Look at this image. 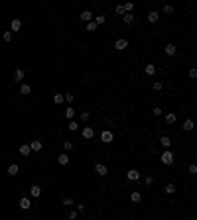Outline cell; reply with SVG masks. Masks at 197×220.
<instances>
[{
	"instance_id": "43",
	"label": "cell",
	"mask_w": 197,
	"mask_h": 220,
	"mask_svg": "<svg viewBox=\"0 0 197 220\" xmlns=\"http://www.w3.org/2000/svg\"><path fill=\"white\" fill-rule=\"evenodd\" d=\"M189 77H191V79L197 77V69H189Z\"/></svg>"
},
{
	"instance_id": "41",
	"label": "cell",
	"mask_w": 197,
	"mask_h": 220,
	"mask_svg": "<svg viewBox=\"0 0 197 220\" xmlns=\"http://www.w3.org/2000/svg\"><path fill=\"white\" fill-rule=\"evenodd\" d=\"M81 120L87 122V120H89V112H81Z\"/></svg>"
},
{
	"instance_id": "23",
	"label": "cell",
	"mask_w": 197,
	"mask_h": 220,
	"mask_svg": "<svg viewBox=\"0 0 197 220\" xmlns=\"http://www.w3.org/2000/svg\"><path fill=\"white\" fill-rule=\"evenodd\" d=\"M164 191H166V193H168V194H173V193H176V185H173V183H168Z\"/></svg>"
},
{
	"instance_id": "31",
	"label": "cell",
	"mask_w": 197,
	"mask_h": 220,
	"mask_svg": "<svg viewBox=\"0 0 197 220\" xmlns=\"http://www.w3.org/2000/svg\"><path fill=\"white\" fill-rule=\"evenodd\" d=\"M2 39L4 41H12V32H4L2 33Z\"/></svg>"
},
{
	"instance_id": "22",
	"label": "cell",
	"mask_w": 197,
	"mask_h": 220,
	"mask_svg": "<svg viewBox=\"0 0 197 220\" xmlns=\"http://www.w3.org/2000/svg\"><path fill=\"white\" fill-rule=\"evenodd\" d=\"M181 128H183L185 132H191V130H193V120H185V122H183V126H181Z\"/></svg>"
},
{
	"instance_id": "44",
	"label": "cell",
	"mask_w": 197,
	"mask_h": 220,
	"mask_svg": "<svg viewBox=\"0 0 197 220\" xmlns=\"http://www.w3.org/2000/svg\"><path fill=\"white\" fill-rule=\"evenodd\" d=\"M189 173H191V175L197 173V167H195V165H189Z\"/></svg>"
},
{
	"instance_id": "40",
	"label": "cell",
	"mask_w": 197,
	"mask_h": 220,
	"mask_svg": "<svg viewBox=\"0 0 197 220\" xmlns=\"http://www.w3.org/2000/svg\"><path fill=\"white\" fill-rule=\"evenodd\" d=\"M63 148H65V149H71V148H73V143L69 142V140H65V142H63Z\"/></svg>"
},
{
	"instance_id": "6",
	"label": "cell",
	"mask_w": 197,
	"mask_h": 220,
	"mask_svg": "<svg viewBox=\"0 0 197 220\" xmlns=\"http://www.w3.org/2000/svg\"><path fill=\"white\" fill-rule=\"evenodd\" d=\"M24 77H26V71H24V69H16V71H14V81H16V83H22Z\"/></svg>"
},
{
	"instance_id": "35",
	"label": "cell",
	"mask_w": 197,
	"mask_h": 220,
	"mask_svg": "<svg viewBox=\"0 0 197 220\" xmlns=\"http://www.w3.org/2000/svg\"><path fill=\"white\" fill-rule=\"evenodd\" d=\"M164 14H173V6L166 4V6H164Z\"/></svg>"
},
{
	"instance_id": "5",
	"label": "cell",
	"mask_w": 197,
	"mask_h": 220,
	"mask_svg": "<svg viewBox=\"0 0 197 220\" xmlns=\"http://www.w3.org/2000/svg\"><path fill=\"white\" fill-rule=\"evenodd\" d=\"M126 47H128V41H126V39H116V41H114V49H118V51H122V49H126Z\"/></svg>"
},
{
	"instance_id": "37",
	"label": "cell",
	"mask_w": 197,
	"mask_h": 220,
	"mask_svg": "<svg viewBox=\"0 0 197 220\" xmlns=\"http://www.w3.org/2000/svg\"><path fill=\"white\" fill-rule=\"evenodd\" d=\"M162 112H164V110L160 108V106H154V116H162Z\"/></svg>"
},
{
	"instance_id": "16",
	"label": "cell",
	"mask_w": 197,
	"mask_h": 220,
	"mask_svg": "<svg viewBox=\"0 0 197 220\" xmlns=\"http://www.w3.org/2000/svg\"><path fill=\"white\" fill-rule=\"evenodd\" d=\"M30 194H32V197H41V187L32 185V187H30Z\"/></svg>"
},
{
	"instance_id": "8",
	"label": "cell",
	"mask_w": 197,
	"mask_h": 220,
	"mask_svg": "<svg viewBox=\"0 0 197 220\" xmlns=\"http://www.w3.org/2000/svg\"><path fill=\"white\" fill-rule=\"evenodd\" d=\"M95 171H97V173L101 175V177H105V175L108 173V169H106V165H103V163H97V165H95Z\"/></svg>"
},
{
	"instance_id": "21",
	"label": "cell",
	"mask_w": 197,
	"mask_h": 220,
	"mask_svg": "<svg viewBox=\"0 0 197 220\" xmlns=\"http://www.w3.org/2000/svg\"><path fill=\"white\" fill-rule=\"evenodd\" d=\"M18 171H20V167L18 165H16V163H12V165H10V167H8V175H18Z\"/></svg>"
},
{
	"instance_id": "10",
	"label": "cell",
	"mask_w": 197,
	"mask_h": 220,
	"mask_svg": "<svg viewBox=\"0 0 197 220\" xmlns=\"http://www.w3.org/2000/svg\"><path fill=\"white\" fill-rule=\"evenodd\" d=\"M126 177H128L130 181H138V179H140V173H138V169H130V171L126 173Z\"/></svg>"
},
{
	"instance_id": "7",
	"label": "cell",
	"mask_w": 197,
	"mask_h": 220,
	"mask_svg": "<svg viewBox=\"0 0 197 220\" xmlns=\"http://www.w3.org/2000/svg\"><path fill=\"white\" fill-rule=\"evenodd\" d=\"M146 18H148V22H150V24H156L158 20H160V14H158L156 10H150V12H148V16H146Z\"/></svg>"
},
{
	"instance_id": "36",
	"label": "cell",
	"mask_w": 197,
	"mask_h": 220,
	"mask_svg": "<svg viewBox=\"0 0 197 220\" xmlns=\"http://www.w3.org/2000/svg\"><path fill=\"white\" fill-rule=\"evenodd\" d=\"M67 218L69 220H77V210H71V212L67 214Z\"/></svg>"
},
{
	"instance_id": "2",
	"label": "cell",
	"mask_w": 197,
	"mask_h": 220,
	"mask_svg": "<svg viewBox=\"0 0 197 220\" xmlns=\"http://www.w3.org/2000/svg\"><path fill=\"white\" fill-rule=\"evenodd\" d=\"M112 140H114V134H112L111 130H105V132L101 134V142H105V143H111Z\"/></svg>"
},
{
	"instance_id": "4",
	"label": "cell",
	"mask_w": 197,
	"mask_h": 220,
	"mask_svg": "<svg viewBox=\"0 0 197 220\" xmlns=\"http://www.w3.org/2000/svg\"><path fill=\"white\" fill-rule=\"evenodd\" d=\"M81 134H83V138H85V140H93V136H95V130H93L91 126H85Z\"/></svg>"
},
{
	"instance_id": "17",
	"label": "cell",
	"mask_w": 197,
	"mask_h": 220,
	"mask_svg": "<svg viewBox=\"0 0 197 220\" xmlns=\"http://www.w3.org/2000/svg\"><path fill=\"white\" fill-rule=\"evenodd\" d=\"M130 201H132V202H140V201H142V194H140V191H132Z\"/></svg>"
},
{
	"instance_id": "11",
	"label": "cell",
	"mask_w": 197,
	"mask_h": 220,
	"mask_svg": "<svg viewBox=\"0 0 197 220\" xmlns=\"http://www.w3.org/2000/svg\"><path fill=\"white\" fill-rule=\"evenodd\" d=\"M30 153H32V149H30V145H28V143H22V145H20V155L28 157Z\"/></svg>"
},
{
	"instance_id": "13",
	"label": "cell",
	"mask_w": 197,
	"mask_h": 220,
	"mask_svg": "<svg viewBox=\"0 0 197 220\" xmlns=\"http://www.w3.org/2000/svg\"><path fill=\"white\" fill-rule=\"evenodd\" d=\"M10 28H12V32H20V28H22V22H20L18 18H14L12 22H10Z\"/></svg>"
},
{
	"instance_id": "9",
	"label": "cell",
	"mask_w": 197,
	"mask_h": 220,
	"mask_svg": "<svg viewBox=\"0 0 197 220\" xmlns=\"http://www.w3.org/2000/svg\"><path fill=\"white\" fill-rule=\"evenodd\" d=\"M79 18L83 20V22H93V12H91V10H83Z\"/></svg>"
},
{
	"instance_id": "39",
	"label": "cell",
	"mask_w": 197,
	"mask_h": 220,
	"mask_svg": "<svg viewBox=\"0 0 197 220\" xmlns=\"http://www.w3.org/2000/svg\"><path fill=\"white\" fill-rule=\"evenodd\" d=\"M116 14H120V16H124V8H122V4H120V6H116Z\"/></svg>"
},
{
	"instance_id": "18",
	"label": "cell",
	"mask_w": 197,
	"mask_h": 220,
	"mask_svg": "<svg viewBox=\"0 0 197 220\" xmlns=\"http://www.w3.org/2000/svg\"><path fill=\"white\" fill-rule=\"evenodd\" d=\"M30 149H32V151H39V149H41V142H39V140H34V142L30 143Z\"/></svg>"
},
{
	"instance_id": "34",
	"label": "cell",
	"mask_w": 197,
	"mask_h": 220,
	"mask_svg": "<svg viewBox=\"0 0 197 220\" xmlns=\"http://www.w3.org/2000/svg\"><path fill=\"white\" fill-rule=\"evenodd\" d=\"M65 116H67V118H73V116H75V110H73L71 106H69V108L65 110Z\"/></svg>"
},
{
	"instance_id": "29",
	"label": "cell",
	"mask_w": 197,
	"mask_h": 220,
	"mask_svg": "<svg viewBox=\"0 0 197 220\" xmlns=\"http://www.w3.org/2000/svg\"><path fill=\"white\" fill-rule=\"evenodd\" d=\"M63 100H65V98H63V94H53V102H55V104H61Z\"/></svg>"
},
{
	"instance_id": "30",
	"label": "cell",
	"mask_w": 197,
	"mask_h": 220,
	"mask_svg": "<svg viewBox=\"0 0 197 220\" xmlns=\"http://www.w3.org/2000/svg\"><path fill=\"white\" fill-rule=\"evenodd\" d=\"M122 8H124V12H126V14H130V12H132V8H134V4H132V2H126Z\"/></svg>"
},
{
	"instance_id": "15",
	"label": "cell",
	"mask_w": 197,
	"mask_h": 220,
	"mask_svg": "<svg viewBox=\"0 0 197 220\" xmlns=\"http://www.w3.org/2000/svg\"><path fill=\"white\" fill-rule=\"evenodd\" d=\"M160 143H162L166 149H170V148H171V140H170V136H162V138H160Z\"/></svg>"
},
{
	"instance_id": "3",
	"label": "cell",
	"mask_w": 197,
	"mask_h": 220,
	"mask_svg": "<svg viewBox=\"0 0 197 220\" xmlns=\"http://www.w3.org/2000/svg\"><path fill=\"white\" fill-rule=\"evenodd\" d=\"M18 204H20V208H22V210H30V208H32V202H30V199H28V197H22Z\"/></svg>"
},
{
	"instance_id": "12",
	"label": "cell",
	"mask_w": 197,
	"mask_h": 220,
	"mask_svg": "<svg viewBox=\"0 0 197 220\" xmlns=\"http://www.w3.org/2000/svg\"><path fill=\"white\" fill-rule=\"evenodd\" d=\"M144 71H146V75L154 77V75H156V65H154V63H148V65L144 67Z\"/></svg>"
},
{
	"instance_id": "20",
	"label": "cell",
	"mask_w": 197,
	"mask_h": 220,
	"mask_svg": "<svg viewBox=\"0 0 197 220\" xmlns=\"http://www.w3.org/2000/svg\"><path fill=\"white\" fill-rule=\"evenodd\" d=\"M57 161H59V165H67V163H69V155H67V153H61V155L57 157Z\"/></svg>"
},
{
	"instance_id": "32",
	"label": "cell",
	"mask_w": 197,
	"mask_h": 220,
	"mask_svg": "<svg viewBox=\"0 0 197 220\" xmlns=\"http://www.w3.org/2000/svg\"><path fill=\"white\" fill-rule=\"evenodd\" d=\"M63 207H73V199L71 197H65V199H63Z\"/></svg>"
},
{
	"instance_id": "24",
	"label": "cell",
	"mask_w": 197,
	"mask_h": 220,
	"mask_svg": "<svg viewBox=\"0 0 197 220\" xmlns=\"http://www.w3.org/2000/svg\"><path fill=\"white\" fill-rule=\"evenodd\" d=\"M122 20H124V24H128V26H130V24H134V16H132V14H124V16H122Z\"/></svg>"
},
{
	"instance_id": "14",
	"label": "cell",
	"mask_w": 197,
	"mask_h": 220,
	"mask_svg": "<svg viewBox=\"0 0 197 220\" xmlns=\"http://www.w3.org/2000/svg\"><path fill=\"white\" fill-rule=\"evenodd\" d=\"M164 51H166V55H170V57H171V55H176L177 47L173 45V43H168V45H166V49H164Z\"/></svg>"
},
{
	"instance_id": "28",
	"label": "cell",
	"mask_w": 197,
	"mask_h": 220,
	"mask_svg": "<svg viewBox=\"0 0 197 220\" xmlns=\"http://www.w3.org/2000/svg\"><path fill=\"white\" fill-rule=\"evenodd\" d=\"M67 128L71 130V132H77V130H79V124L75 122V120H71V122H69V126H67Z\"/></svg>"
},
{
	"instance_id": "27",
	"label": "cell",
	"mask_w": 197,
	"mask_h": 220,
	"mask_svg": "<svg viewBox=\"0 0 197 220\" xmlns=\"http://www.w3.org/2000/svg\"><path fill=\"white\" fill-rule=\"evenodd\" d=\"M93 22H95L97 26H103V24H105V22H106V18H105V16H97V18L93 20Z\"/></svg>"
},
{
	"instance_id": "26",
	"label": "cell",
	"mask_w": 197,
	"mask_h": 220,
	"mask_svg": "<svg viewBox=\"0 0 197 220\" xmlns=\"http://www.w3.org/2000/svg\"><path fill=\"white\" fill-rule=\"evenodd\" d=\"M97 24L95 22H87V32H97Z\"/></svg>"
},
{
	"instance_id": "33",
	"label": "cell",
	"mask_w": 197,
	"mask_h": 220,
	"mask_svg": "<svg viewBox=\"0 0 197 220\" xmlns=\"http://www.w3.org/2000/svg\"><path fill=\"white\" fill-rule=\"evenodd\" d=\"M162 87H164V84H162V81H154V91H162Z\"/></svg>"
},
{
	"instance_id": "1",
	"label": "cell",
	"mask_w": 197,
	"mask_h": 220,
	"mask_svg": "<svg viewBox=\"0 0 197 220\" xmlns=\"http://www.w3.org/2000/svg\"><path fill=\"white\" fill-rule=\"evenodd\" d=\"M160 159H162V163H164V165H173V161H176V157H173V153H171L170 149H166Z\"/></svg>"
},
{
	"instance_id": "38",
	"label": "cell",
	"mask_w": 197,
	"mask_h": 220,
	"mask_svg": "<svg viewBox=\"0 0 197 220\" xmlns=\"http://www.w3.org/2000/svg\"><path fill=\"white\" fill-rule=\"evenodd\" d=\"M144 183H146V185H152V183H154V177H152V175H148V177L144 179Z\"/></svg>"
},
{
	"instance_id": "25",
	"label": "cell",
	"mask_w": 197,
	"mask_h": 220,
	"mask_svg": "<svg viewBox=\"0 0 197 220\" xmlns=\"http://www.w3.org/2000/svg\"><path fill=\"white\" fill-rule=\"evenodd\" d=\"M20 92H22V94H30V92H32L30 84H22V87H20Z\"/></svg>"
},
{
	"instance_id": "45",
	"label": "cell",
	"mask_w": 197,
	"mask_h": 220,
	"mask_svg": "<svg viewBox=\"0 0 197 220\" xmlns=\"http://www.w3.org/2000/svg\"><path fill=\"white\" fill-rule=\"evenodd\" d=\"M77 212H85V204H77Z\"/></svg>"
},
{
	"instance_id": "19",
	"label": "cell",
	"mask_w": 197,
	"mask_h": 220,
	"mask_svg": "<svg viewBox=\"0 0 197 220\" xmlns=\"http://www.w3.org/2000/svg\"><path fill=\"white\" fill-rule=\"evenodd\" d=\"M164 120H166V124H173L176 122V114H173V112H168L164 116Z\"/></svg>"
},
{
	"instance_id": "42",
	"label": "cell",
	"mask_w": 197,
	"mask_h": 220,
	"mask_svg": "<svg viewBox=\"0 0 197 220\" xmlns=\"http://www.w3.org/2000/svg\"><path fill=\"white\" fill-rule=\"evenodd\" d=\"M67 100V102H73V100H75V97H73V94H65V97H63Z\"/></svg>"
}]
</instances>
